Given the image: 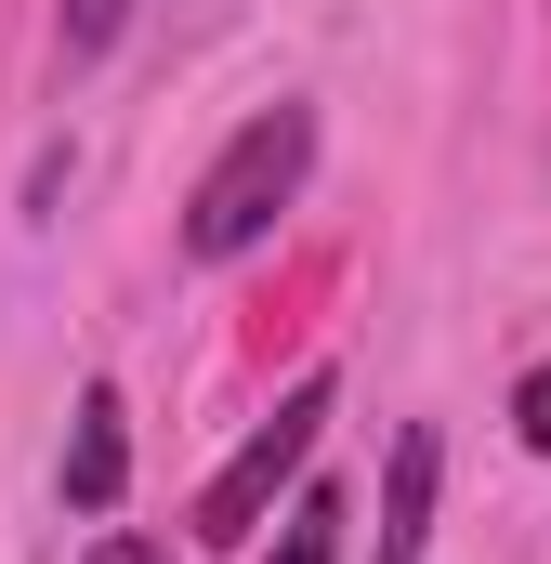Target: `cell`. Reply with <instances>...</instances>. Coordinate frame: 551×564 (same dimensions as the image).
Returning a JSON list of instances; mask_svg holds the SVG:
<instances>
[{"label": "cell", "mask_w": 551, "mask_h": 564, "mask_svg": "<svg viewBox=\"0 0 551 564\" xmlns=\"http://www.w3.org/2000/svg\"><path fill=\"white\" fill-rule=\"evenodd\" d=\"M302 171H315V106H263V119H237L224 158L197 171V197H184V250H197V263L263 250L276 210L302 197Z\"/></svg>", "instance_id": "1"}, {"label": "cell", "mask_w": 551, "mask_h": 564, "mask_svg": "<svg viewBox=\"0 0 551 564\" xmlns=\"http://www.w3.org/2000/svg\"><path fill=\"white\" fill-rule=\"evenodd\" d=\"M328 408H342V381H328V368H302V381H289V408H276V421L250 433V446H237L224 473H210V499H197V539H210V552H237V539L263 525L276 499L302 486V459H315V433H328Z\"/></svg>", "instance_id": "2"}, {"label": "cell", "mask_w": 551, "mask_h": 564, "mask_svg": "<svg viewBox=\"0 0 551 564\" xmlns=\"http://www.w3.org/2000/svg\"><path fill=\"white\" fill-rule=\"evenodd\" d=\"M433 486H446V433L408 421V433H395V473H381V564H420V539H433Z\"/></svg>", "instance_id": "3"}, {"label": "cell", "mask_w": 551, "mask_h": 564, "mask_svg": "<svg viewBox=\"0 0 551 564\" xmlns=\"http://www.w3.org/2000/svg\"><path fill=\"white\" fill-rule=\"evenodd\" d=\"M119 486H132V421H119V394L93 381L79 421H66V512H119Z\"/></svg>", "instance_id": "4"}, {"label": "cell", "mask_w": 551, "mask_h": 564, "mask_svg": "<svg viewBox=\"0 0 551 564\" xmlns=\"http://www.w3.org/2000/svg\"><path fill=\"white\" fill-rule=\"evenodd\" d=\"M276 564H342V499H328V486H302V499L276 512Z\"/></svg>", "instance_id": "5"}, {"label": "cell", "mask_w": 551, "mask_h": 564, "mask_svg": "<svg viewBox=\"0 0 551 564\" xmlns=\"http://www.w3.org/2000/svg\"><path fill=\"white\" fill-rule=\"evenodd\" d=\"M119 26H132V0H66V66H93Z\"/></svg>", "instance_id": "6"}, {"label": "cell", "mask_w": 551, "mask_h": 564, "mask_svg": "<svg viewBox=\"0 0 551 564\" xmlns=\"http://www.w3.org/2000/svg\"><path fill=\"white\" fill-rule=\"evenodd\" d=\"M512 433H526V446L551 459V368H526V394H512Z\"/></svg>", "instance_id": "7"}, {"label": "cell", "mask_w": 551, "mask_h": 564, "mask_svg": "<svg viewBox=\"0 0 551 564\" xmlns=\"http://www.w3.org/2000/svg\"><path fill=\"white\" fill-rule=\"evenodd\" d=\"M93 564H171L158 539H93Z\"/></svg>", "instance_id": "8"}]
</instances>
